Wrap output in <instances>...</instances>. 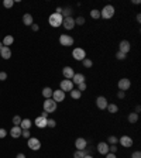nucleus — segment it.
Listing matches in <instances>:
<instances>
[{"mask_svg": "<svg viewBox=\"0 0 141 158\" xmlns=\"http://www.w3.org/2000/svg\"><path fill=\"white\" fill-rule=\"evenodd\" d=\"M31 30H33V31H38V30H40V26H38V24H35V23H34L33 26H31Z\"/></svg>", "mask_w": 141, "mask_h": 158, "instance_id": "43", "label": "nucleus"}, {"mask_svg": "<svg viewBox=\"0 0 141 158\" xmlns=\"http://www.w3.org/2000/svg\"><path fill=\"white\" fill-rule=\"evenodd\" d=\"M69 93H70V98L74 99V100H78V99H81V98H82V92H79L78 89H75V87L69 92Z\"/></svg>", "mask_w": 141, "mask_h": 158, "instance_id": "25", "label": "nucleus"}, {"mask_svg": "<svg viewBox=\"0 0 141 158\" xmlns=\"http://www.w3.org/2000/svg\"><path fill=\"white\" fill-rule=\"evenodd\" d=\"M7 79V74L4 71H2L0 72V81H6Z\"/></svg>", "mask_w": 141, "mask_h": 158, "instance_id": "40", "label": "nucleus"}, {"mask_svg": "<svg viewBox=\"0 0 141 158\" xmlns=\"http://www.w3.org/2000/svg\"><path fill=\"white\" fill-rule=\"evenodd\" d=\"M91 17L93 20H99V18H100V10H98V9L91 10Z\"/></svg>", "mask_w": 141, "mask_h": 158, "instance_id": "28", "label": "nucleus"}, {"mask_svg": "<svg viewBox=\"0 0 141 158\" xmlns=\"http://www.w3.org/2000/svg\"><path fill=\"white\" fill-rule=\"evenodd\" d=\"M133 3H134V4H140L141 2H140V0H133Z\"/></svg>", "mask_w": 141, "mask_h": 158, "instance_id": "49", "label": "nucleus"}, {"mask_svg": "<svg viewBox=\"0 0 141 158\" xmlns=\"http://www.w3.org/2000/svg\"><path fill=\"white\" fill-rule=\"evenodd\" d=\"M116 58H117L119 61H123V59H126V54H123V52L117 51V54H116Z\"/></svg>", "mask_w": 141, "mask_h": 158, "instance_id": "38", "label": "nucleus"}, {"mask_svg": "<svg viewBox=\"0 0 141 158\" xmlns=\"http://www.w3.org/2000/svg\"><path fill=\"white\" fill-rule=\"evenodd\" d=\"M70 81L74 82V85H79V83L86 82V78H85L83 74H76V72H75V75L72 76V79H70Z\"/></svg>", "mask_w": 141, "mask_h": 158, "instance_id": "16", "label": "nucleus"}, {"mask_svg": "<svg viewBox=\"0 0 141 158\" xmlns=\"http://www.w3.org/2000/svg\"><path fill=\"white\" fill-rule=\"evenodd\" d=\"M130 50H131L130 41H127V40L120 41V44H119V51H120V52H123V54L127 55L128 52H130Z\"/></svg>", "mask_w": 141, "mask_h": 158, "instance_id": "10", "label": "nucleus"}, {"mask_svg": "<svg viewBox=\"0 0 141 158\" xmlns=\"http://www.w3.org/2000/svg\"><path fill=\"white\" fill-rule=\"evenodd\" d=\"M57 107H58V103H57V102H54V99H52V98H51V99H45V100H44L42 109H44V111H47L48 115H50V113H54V111L57 110Z\"/></svg>", "mask_w": 141, "mask_h": 158, "instance_id": "3", "label": "nucleus"}, {"mask_svg": "<svg viewBox=\"0 0 141 158\" xmlns=\"http://www.w3.org/2000/svg\"><path fill=\"white\" fill-rule=\"evenodd\" d=\"M62 75H64L65 79H72V76L75 75V71L72 67H65L64 69H62Z\"/></svg>", "mask_w": 141, "mask_h": 158, "instance_id": "17", "label": "nucleus"}, {"mask_svg": "<svg viewBox=\"0 0 141 158\" xmlns=\"http://www.w3.org/2000/svg\"><path fill=\"white\" fill-rule=\"evenodd\" d=\"M76 89L79 92H83V91H86V87H87V85H86V82H83V83H79V85H76Z\"/></svg>", "mask_w": 141, "mask_h": 158, "instance_id": "35", "label": "nucleus"}, {"mask_svg": "<svg viewBox=\"0 0 141 158\" xmlns=\"http://www.w3.org/2000/svg\"><path fill=\"white\" fill-rule=\"evenodd\" d=\"M82 64H83L85 68H92V67H93V61L89 59V58H85V59L82 61Z\"/></svg>", "mask_w": 141, "mask_h": 158, "instance_id": "30", "label": "nucleus"}, {"mask_svg": "<svg viewBox=\"0 0 141 158\" xmlns=\"http://www.w3.org/2000/svg\"><path fill=\"white\" fill-rule=\"evenodd\" d=\"M23 23H24V26H27V27H31L34 24V18H33V16H31L30 13H26L23 16Z\"/></svg>", "mask_w": 141, "mask_h": 158, "instance_id": "21", "label": "nucleus"}, {"mask_svg": "<svg viewBox=\"0 0 141 158\" xmlns=\"http://www.w3.org/2000/svg\"><path fill=\"white\" fill-rule=\"evenodd\" d=\"M52 92H54V89L50 86H45L42 89V98L44 99H51L52 98Z\"/></svg>", "mask_w": 141, "mask_h": 158, "instance_id": "22", "label": "nucleus"}, {"mask_svg": "<svg viewBox=\"0 0 141 158\" xmlns=\"http://www.w3.org/2000/svg\"><path fill=\"white\" fill-rule=\"evenodd\" d=\"M0 57L3 58V59H10L11 58V50L10 47H3L0 50Z\"/></svg>", "mask_w": 141, "mask_h": 158, "instance_id": "18", "label": "nucleus"}, {"mask_svg": "<svg viewBox=\"0 0 141 158\" xmlns=\"http://www.w3.org/2000/svg\"><path fill=\"white\" fill-rule=\"evenodd\" d=\"M107 104H109V102L104 96H98V99H96V106H98L99 110H106Z\"/></svg>", "mask_w": 141, "mask_h": 158, "instance_id": "13", "label": "nucleus"}, {"mask_svg": "<svg viewBox=\"0 0 141 158\" xmlns=\"http://www.w3.org/2000/svg\"><path fill=\"white\" fill-rule=\"evenodd\" d=\"M34 124L37 126L38 128H45V127H47V119H44V117H41V116H38V117L34 120Z\"/></svg>", "mask_w": 141, "mask_h": 158, "instance_id": "19", "label": "nucleus"}, {"mask_svg": "<svg viewBox=\"0 0 141 158\" xmlns=\"http://www.w3.org/2000/svg\"><path fill=\"white\" fill-rule=\"evenodd\" d=\"M75 43L74 37L69 35V34H61L59 35V44L62 47H72Z\"/></svg>", "mask_w": 141, "mask_h": 158, "instance_id": "4", "label": "nucleus"}, {"mask_svg": "<svg viewBox=\"0 0 141 158\" xmlns=\"http://www.w3.org/2000/svg\"><path fill=\"white\" fill-rule=\"evenodd\" d=\"M106 109H107L109 113H111V115H114V113H117L119 111V106L117 104H114V103H109Z\"/></svg>", "mask_w": 141, "mask_h": 158, "instance_id": "27", "label": "nucleus"}, {"mask_svg": "<svg viewBox=\"0 0 141 158\" xmlns=\"http://www.w3.org/2000/svg\"><path fill=\"white\" fill-rule=\"evenodd\" d=\"M135 20H137V23H141V14H140V13L135 16Z\"/></svg>", "mask_w": 141, "mask_h": 158, "instance_id": "45", "label": "nucleus"}, {"mask_svg": "<svg viewBox=\"0 0 141 158\" xmlns=\"http://www.w3.org/2000/svg\"><path fill=\"white\" fill-rule=\"evenodd\" d=\"M74 82L70 81V79H62V81H61V83H59V89L62 92H65V93H66V92H70L72 91V89H74Z\"/></svg>", "mask_w": 141, "mask_h": 158, "instance_id": "6", "label": "nucleus"}, {"mask_svg": "<svg viewBox=\"0 0 141 158\" xmlns=\"http://www.w3.org/2000/svg\"><path fill=\"white\" fill-rule=\"evenodd\" d=\"M14 3H16L14 0H4V2H3V6L6 7V9H11V7L14 6Z\"/></svg>", "mask_w": 141, "mask_h": 158, "instance_id": "32", "label": "nucleus"}, {"mask_svg": "<svg viewBox=\"0 0 141 158\" xmlns=\"http://www.w3.org/2000/svg\"><path fill=\"white\" fill-rule=\"evenodd\" d=\"M96 150H98V152L100 155H106L109 152V144L106 141H100L98 144V148H96Z\"/></svg>", "mask_w": 141, "mask_h": 158, "instance_id": "14", "label": "nucleus"}, {"mask_svg": "<svg viewBox=\"0 0 141 158\" xmlns=\"http://www.w3.org/2000/svg\"><path fill=\"white\" fill-rule=\"evenodd\" d=\"M131 158H141V152L140 151H134L131 154Z\"/></svg>", "mask_w": 141, "mask_h": 158, "instance_id": "41", "label": "nucleus"}, {"mask_svg": "<svg viewBox=\"0 0 141 158\" xmlns=\"http://www.w3.org/2000/svg\"><path fill=\"white\" fill-rule=\"evenodd\" d=\"M52 99L57 103H61V102L65 100V92H62L61 89H57V91L52 92Z\"/></svg>", "mask_w": 141, "mask_h": 158, "instance_id": "12", "label": "nucleus"}, {"mask_svg": "<svg viewBox=\"0 0 141 158\" xmlns=\"http://www.w3.org/2000/svg\"><path fill=\"white\" fill-rule=\"evenodd\" d=\"M117 143H119V138L116 137V136H110V137H109V141H107L109 145H116Z\"/></svg>", "mask_w": 141, "mask_h": 158, "instance_id": "31", "label": "nucleus"}, {"mask_svg": "<svg viewBox=\"0 0 141 158\" xmlns=\"http://www.w3.org/2000/svg\"><path fill=\"white\" fill-rule=\"evenodd\" d=\"M7 136V130L6 128H0V138H4Z\"/></svg>", "mask_w": 141, "mask_h": 158, "instance_id": "39", "label": "nucleus"}, {"mask_svg": "<svg viewBox=\"0 0 141 158\" xmlns=\"http://www.w3.org/2000/svg\"><path fill=\"white\" fill-rule=\"evenodd\" d=\"M21 131L23 130H21L20 126H13V127L10 128V136L13 138H18L21 136Z\"/></svg>", "mask_w": 141, "mask_h": 158, "instance_id": "20", "label": "nucleus"}, {"mask_svg": "<svg viewBox=\"0 0 141 158\" xmlns=\"http://www.w3.org/2000/svg\"><path fill=\"white\" fill-rule=\"evenodd\" d=\"M55 126H57V121H55L54 119H47V127L54 128Z\"/></svg>", "mask_w": 141, "mask_h": 158, "instance_id": "33", "label": "nucleus"}, {"mask_svg": "<svg viewBox=\"0 0 141 158\" xmlns=\"http://www.w3.org/2000/svg\"><path fill=\"white\" fill-rule=\"evenodd\" d=\"M21 120H23V119H21L20 116H14V117H13V124L14 126H20Z\"/></svg>", "mask_w": 141, "mask_h": 158, "instance_id": "36", "label": "nucleus"}, {"mask_svg": "<svg viewBox=\"0 0 141 158\" xmlns=\"http://www.w3.org/2000/svg\"><path fill=\"white\" fill-rule=\"evenodd\" d=\"M20 127L21 130H30L31 128V120L30 119H23L20 123Z\"/></svg>", "mask_w": 141, "mask_h": 158, "instance_id": "24", "label": "nucleus"}, {"mask_svg": "<svg viewBox=\"0 0 141 158\" xmlns=\"http://www.w3.org/2000/svg\"><path fill=\"white\" fill-rule=\"evenodd\" d=\"M41 117L48 119V113H47V111H42V113H41Z\"/></svg>", "mask_w": 141, "mask_h": 158, "instance_id": "46", "label": "nucleus"}, {"mask_svg": "<svg viewBox=\"0 0 141 158\" xmlns=\"http://www.w3.org/2000/svg\"><path fill=\"white\" fill-rule=\"evenodd\" d=\"M21 137H24V138H30L31 137V133H30V130H23L21 131Z\"/></svg>", "mask_w": 141, "mask_h": 158, "instance_id": "37", "label": "nucleus"}, {"mask_svg": "<svg viewBox=\"0 0 141 158\" xmlns=\"http://www.w3.org/2000/svg\"><path fill=\"white\" fill-rule=\"evenodd\" d=\"M62 21H64V17L58 13H52L48 17V23H50L51 27H54V28L61 27V26H62Z\"/></svg>", "mask_w": 141, "mask_h": 158, "instance_id": "1", "label": "nucleus"}, {"mask_svg": "<svg viewBox=\"0 0 141 158\" xmlns=\"http://www.w3.org/2000/svg\"><path fill=\"white\" fill-rule=\"evenodd\" d=\"M75 147H76V150H86L87 141L85 140L83 137H79V138L75 140Z\"/></svg>", "mask_w": 141, "mask_h": 158, "instance_id": "15", "label": "nucleus"}, {"mask_svg": "<svg viewBox=\"0 0 141 158\" xmlns=\"http://www.w3.org/2000/svg\"><path fill=\"white\" fill-rule=\"evenodd\" d=\"M2 48H3V44H2V43H0V50H2Z\"/></svg>", "mask_w": 141, "mask_h": 158, "instance_id": "51", "label": "nucleus"}, {"mask_svg": "<svg viewBox=\"0 0 141 158\" xmlns=\"http://www.w3.org/2000/svg\"><path fill=\"white\" fill-rule=\"evenodd\" d=\"M124 96H126V93H124L123 91H119V92H117V98H119V99H124Z\"/></svg>", "mask_w": 141, "mask_h": 158, "instance_id": "42", "label": "nucleus"}, {"mask_svg": "<svg viewBox=\"0 0 141 158\" xmlns=\"http://www.w3.org/2000/svg\"><path fill=\"white\" fill-rule=\"evenodd\" d=\"M86 155V150H76L74 154V158H83Z\"/></svg>", "mask_w": 141, "mask_h": 158, "instance_id": "29", "label": "nucleus"}, {"mask_svg": "<svg viewBox=\"0 0 141 158\" xmlns=\"http://www.w3.org/2000/svg\"><path fill=\"white\" fill-rule=\"evenodd\" d=\"M75 26H76V24H75V18L72 16H70V17H65L64 21H62V27H64L65 30H68V31L74 30Z\"/></svg>", "mask_w": 141, "mask_h": 158, "instance_id": "8", "label": "nucleus"}, {"mask_svg": "<svg viewBox=\"0 0 141 158\" xmlns=\"http://www.w3.org/2000/svg\"><path fill=\"white\" fill-rule=\"evenodd\" d=\"M140 111H141V106H135V111H134V113H137V115H138Z\"/></svg>", "mask_w": 141, "mask_h": 158, "instance_id": "47", "label": "nucleus"}, {"mask_svg": "<svg viewBox=\"0 0 141 158\" xmlns=\"http://www.w3.org/2000/svg\"><path fill=\"white\" fill-rule=\"evenodd\" d=\"M75 24H76V26H83L85 24V17H76V18H75Z\"/></svg>", "mask_w": 141, "mask_h": 158, "instance_id": "34", "label": "nucleus"}, {"mask_svg": "<svg viewBox=\"0 0 141 158\" xmlns=\"http://www.w3.org/2000/svg\"><path fill=\"white\" fill-rule=\"evenodd\" d=\"M72 58H74L75 61H81L82 62V61L86 58V51L81 47L74 48V50H72Z\"/></svg>", "mask_w": 141, "mask_h": 158, "instance_id": "5", "label": "nucleus"}, {"mask_svg": "<svg viewBox=\"0 0 141 158\" xmlns=\"http://www.w3.org/2000/svg\"><path fill=\"white\" fill-rule=\"evenodd\" d=\"M83 158H93V157H92V155L91 154H86V155H85V157Z\"/></svg>", "mask_w": 141, "mask_h": 158, "instance_id": "50", "label": "nucleus"}, {"mask_svg": "<svg viewBox=\"0 0 141 158\" xmlns=\"http://www.w3.org/2000/svg\"><path fill=\"white\" fill-rule=\"evenodd\" d=\"M16 158H26V155L23 154V152H20V154H17V157Z\"/></svg>", "mask_w": 141, "mask_h": 158, "instance_id": "48", "label": "nucleus"}, {"mask_svg": "<svg viewBox=\"0 0 141 158\" xmlns=\"http://www.w3.org/2000/svg\"><path fill=\"white\" fill-rule=\"evenodd\" d=\"M106 158H117V157H116V154H113V152H107Z\"/></svg>", "mask_w": 141, "mask_h": 158, "instance_id": "44", "label": "nucleus"}, {"mask_svg": "<svg viewBox=\"0 0 141 158\" xmlns=\"http://www.w3.org/2000/svg\"><path fill=\"white\" fill-rule=\"evenodd\" d=\"M13 43H14V37H13V35H10V34H7L6 37L3 38V41H2L3 47H10Z\"/></svg>", "mask_w": 141, "mask_h": 158, "instance_id": "23", "label": "nucleus"}, {"mask_svg": "<svg viewBox=\"0 0 141 158\" xmlns=\"http://www.w3.org/2000/svg\"><path fill=\"white\" fill-rule=\"evenodd\" d=\"M116 13V9H114L111 4H106L100 10V18H104V20H110L111 17Z\"/></svg>", "mask_w": 141, "mask_h": 158, "instance_id": "2", "label": "nucleus"}, {"mask_svg": "<svg viewBox=\"0 0 141 158\" xmlns=\"http://www.w3.org/2000/svg\"><path fill=\"white\" fill-rule=\"evenodd\" d=\"M27 145H28L30 150H33V151H38V150L41 148V141L35 137H30L27 140Z\"/></svg>", "mask_w": 141, "mask_h": 158, "instance_id": "7", "label": "nucleus"}, {"mask_svg": "<svg viewBox=\"0 0 141 158\" xmlns=\"http://www.w3.org/2000/svg\"><path fill=\"white\" fill-rule=\"evenodd\" d=\"M119 143L121 144V147H124V148L133 147V138H131L130 136H121V137L119 138Z\"/></svg>", "mask_w": 141, "mask_h": 158, "instance_id": "11", "label": "nucleus"}, {"mask_svg": "<svg viewBox=\"0 0 141 158\" xmlns=\"http://www.w3.org/2000/svg\"><path fill=\"white\" fill-rule=\"evenodd\" d=\"M127 120H128V123H131V124H134V123H137V121H138V115L133 111V113H130V115H128Z\"/></svg>", "mask_w": 141, "mask_h": 158, "instance_id": "26", "label": "nucleus"}, {"mask_svg": "<svg viewBox=\"0 0 141 158\" xmlns=\"http://www.w3.org/2000/svg\"><path fill=\"white\" fill-rule=\"evenodd\" d=\"M117 86H119V91L126 92L127 89H130L131 82H130V79H128V78H121L120 81L117 82Z\"/></svg>", "mask_w": 141, "mask_h": 158, "instance_id": "9", "label": "nucleus"}]
</instances>
